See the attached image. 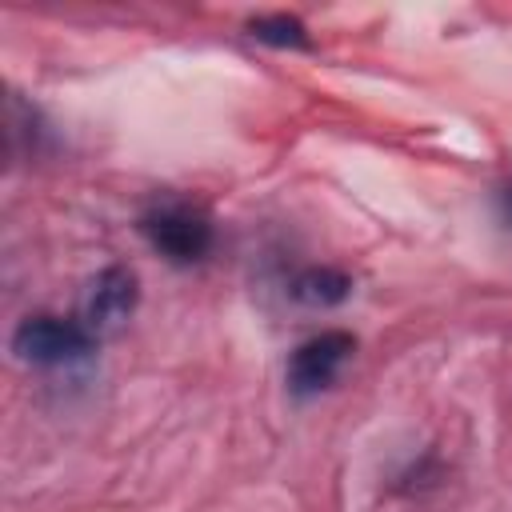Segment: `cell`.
I'll list each match as a JSON object with an SVG mask.
<instances>
[{
  "label": "cell",
  "instance_id": "4",
  "mask_svg": "<svg viewBox=\"0 0 512 512\" xmlns=\"http://www.w3.org/2000/svg\"><path fill=\"white\" fill-rule=\"evenodd\" d=\"M136 308V276L128 268H104L92 288H88V300H84V328L92 336L100 332H116Z\"/></svg>",
  "mask_w": 512,
  "mask_h": 512
},
{
  "label": "cell",
  "instance_id": "6",
  "mask_svg": "<svg viewBox=\"0 0 512 512\" xmlns=\"http://www.w3.org/2000/svg\"><path fill=\"white\" fill-rule=\"evenodd\" d=\"M248 32L256 36V40H264V44H276V48H308L312 40H308V28L296 20V16H260V20H252L248 24Z\"/></svg>",
  "mask_w": 512,
  "mask_h": 512
},
{
  "label": "cell",
  "instance_id": "3",
  "mask_svg": "<svg viewBox=\"0 0 512 512\" xmlns=\"http://www.w3.org/2000/svg\"><path fill=\"white\" fill-rule=\"evenodd\" d=\"M352 352H356V340L348 332H320V336L304 340L292 352V360H288V384H292V392L296 396H308V392L328 388L340 376V368L352 360Z\"/></svg>",
  "mask_w": 512,
  "mask_h": 512
},
{
  "label": "cell",
  "instance_id": "7",
  "mask_svg": "<svg viewBox=\"0 0 512 512\" xmlns=\"http://www.w3.org/2000/svg\"><path fill=\"white\" fill-rule=\"evenodd\" d=\"M504 208H508V216H512V188L504 192Z\"/></svg>",
  "mask_w": 512,
  "mask_h": 512
},
{
  "label": "cell",
  "instance_id": "2",
  "mask_svg": "<svg viewBox=\"0 0 512 512\" xmlns=\"http://www.w3.org/2000/svg\"><path fill=\"white\" fill-rule=\"evenodd\" d=\"M140 232L148 236V244L176 260V264H192L212 248V224L204 212L188 208V204H160L140 220Z\"/></svg>",
  "mask_w": 512,
  "mask_h": 512
},
{
  "label": "cell",
  "instance_id": "5",
  "mask_svg": "<svg viewBox=\"0 0 512 512\" xmlns=\"http://www.w3.org/2000/svg\"><path fill=\"white\" fill-rule=\"evenodd\" d=\"M352 292V280L336 268H308L304 276L292 280V296L304 304H340Z\"/></svg>",
  "mask_w": 512,
  "mask_h": 512
},
{
  "label": "cell",
  "instance_id": "1",
  "mask_svg": "<svg viewBox=\"0 0 512 512\" xmlns=\"http://www.w3.org/2000/svg\"><path fill=\"white\" fill-rule=\"evenodd\" d=\"M92 348L96 336L84 328V320L28 316L12 332V352L28 364H68V360H84Z\"/></svg>",
  "mask_w": 512,
  "mask_h": 512
}]
</instances>
